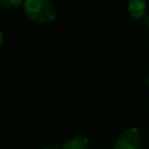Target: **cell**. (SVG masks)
<instances>
[{
  "instance_id": "obj_6",
  "label": "cell",
  "mask_w": 149,
  "mask_h": 149,
  "mask_svg": "<svg viewBox=\"0 0 149 149\" xmlns=\"http://www.w3.org/2000/svg\"><path fill=\"white\" fill-rule=\"evenodd\" d=\"M144 24H146V27L149 29V16H146V17H144Z\"/></svg>"
},
{
  "instance_id": "obj_5",
  "label": "cell",
  "mask_w": 149,
  "mask_h": 149,
  "mask_svg": "<svg viewBox=\"0 0 149 149\" xmlns=\"http://www.w3.org/2000/svg\"><path fill=\"white\" fill-rule=\"evenodd\" d=\"M21 3H22L21 0H2V1H0V5L6 7V8L16 7V6H20Z\"/></svg>"
},
{
  "instance_id": "obj_7",
  "label": "cell",
  "mask_w": 149,
  "mask_h": 149,
  "mask_svg": "<svg viewBox=\"0 0 149 149\" xmlns=\"http://www.w3.org/2000/svg\"><path fill=\"white\" fill-rule=\"evenodd\" d=\"M3 44V34L0 31V47Z\"/></svg>"
},
{
  "instance_id": "obj_9",
  "label": "cell",
  "mask_w": 149,
  "mask_h": 149,
  "mask_svg": "<svg viewBox=\"0 0 149 149\" xmlns=\"http://www.w3.org/2000/svg\"><path fill=\"white\" fill-rule=\"evenodd\" d=\"M43 149H56V148H52V147H47V148H43Z\"/></svg>"
},
{
  "instance_id": "obj_8",
  "label": "cell",
  "mask_w": 149,
  "mask_h": 149,
  "mask_svg": "<svg viewBox=\"0 0 149 149\" xmlns=\"http://www.w3.org/2000/svg\"><path fill=\"white\" fill-rule=\"evenodd\" d=\"M147 85L149 86V74H148V77H147Z\"/></svg>"
},
{
  "instance_id": "obj_1",
  "label": "cell",
  "mask_w": 149,
  "mask_h": 149,
  "mask_svg": "<svg viewBox=\"0 0 149 149\" xmlns=\"http://www.w3.org/2000/svg\"><path fill=\"white\" fill-rule=\"evenodd\" d=\"M26 15L37 22H49L56 19L55 7L45 0H26L23 2Z\"/></svg>"
},
{
  "instance_id": "obj_3",
  "label": "cell",
  "mask_w": 149,
  "mask_h": 149,
  "mask_svg": "<svg viewBox=\"0 0 149 149\" xmlns=\"http://www.w3.org/2000/svg\"><path fill=\"white\" fill-rule=\"evenodd\" d=\"M147 2L143 0H132L128 2V13L134 19H142L146 16Z\"/></svg>"
},
{
  "instance_id": "obj_2",
  "label": "cell",
  "mask_w": 149,
  "mask_h": 149,
  "mask_svg": "<svg viewBox=\"0 0 149 149\" xmlns=\"http://www.w3.org/2000/svg\"><path fill=\"white\" fill-rule=\"evenodd\" d=\"M141 134L137 128L132 127L120 134L113 149H141Z\"/></svg>"
},
{
  "instance_id": "obj_4",
  "label": "cell",
  "mask_w": 149,
  "mask_h": 149,
  "mask_svg": "<svg viewBox=\"0 0 149 149\" xmlns=\"http://www.w3.org/2000/svg\"><path fill=\"white\" fill-rule=\"evenodd\" d=\"M87 148H88V140L84 136H74L62 146V149H87Z\"/></svg>"
}]
</instances>
